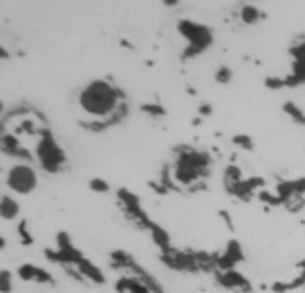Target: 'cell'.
<instances>
[{
	"label": "cell",
	"mask_w": 305,
	"mask_h": 293,
	"mask_svg": "<svg viewBox=\"0 0 305 293\" xmlns=\"http://www.w3.org/2000/svg\"><path fill=\"white\" fill-rule=\"evenodd\" d=\"M6 184L17 195H29L38 186V174L31 165L17 163L9 167L8 174H6Z\"/></svg>",
	"instance_id": "obj_2"
},
{
	"label": "cell",
	"mask_w": 305,
	"mask_h": 293,
	"mask_svg": "<svg viewBox=\"0 0 305 293\" xmlns=\"http://www.w3.org/2000/svg\"><path fill=\"white\" fill-rule=\"evenodd\" d=\"M79 106L93 120L114 118L118 111V93L113 86L104 81L90 82L79 97Z\"/></svg>",
	"instance_id": "obj_1"
},
{
	"label": "cell",
	"mask_w": 305,
	"mask_h": 293,
	"mask_svg": "<svg viewBox=\"0 0 305 293\" xmlns=\"http://www.w3.org/2000/svg\"><path fill=\"white\" fill-rule=\"evenodd\" d=\"M20 215V204L17 199H13L11 195H2L0 199V218L6 222H13L15 218H18Z\"/></svg>",
	"instance_id": "obj_4"
},
{
	"label": "cell",
	"mask_w": 305,
	"mask_h": 293,
	"mask_svg": "<svg viewBox=\"0 0 305 293\" xmlns=\"http://www.w3.org/2000/svg\"><path fill=\"white\" fill-rule=\"evenodd\" d=\"M202 167L203 165H200L193 156H187L177 165V177H179V181H184V183H191V181H195L198 172L202 170Z\"/></svg>",
	"instance_id": "obj_3"
}]
</instances>
